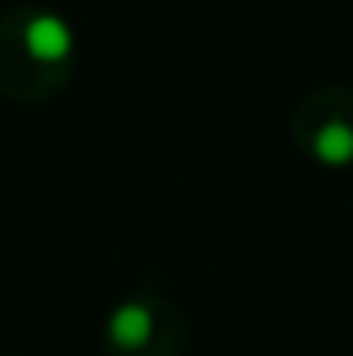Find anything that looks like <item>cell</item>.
<instances>
[{
  "instance_id": "cell-1",
  "label": "cell",
  "mask_w": 353,
  "mask_h": 356,
  "mask_svg": "<svg viewBox=\"0 0 353 356\" xmlns=\"http://www.w3.org/2000/svg\"><path fill=\"white\" fill-rule=\"evenodd\" d=\"M297 137L323 167L353 163V91H319L297 114Z\"/></svg>"
},
{
  "instance_id": "cell-2",
  "label": "cell",
  "mask_w": 353,
  "mask_h": 356,
  "mask_svg": "<svg viewBox=\"0 0 353 356\" xmlns=\"http://www.w3.org/2000/svg\"><path fill=\"white\" fill-rule=\"evenodd\" d=\"M159 315L164 307L148 300H125L107 318V345L114 356H141L159 341Z\"/></svg>"
}]
</instances>
